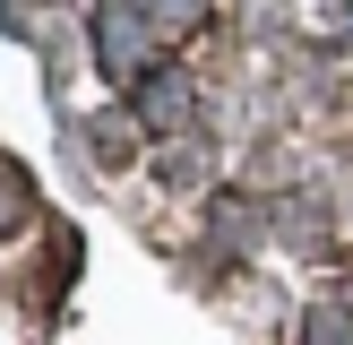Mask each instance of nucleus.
<instances>
[{
  "label": "nucleus",
  "instance_id": "nucleus-1",
  "mask_svg": "<svg viewBox=\"0 0 353 345\" xmlns=\"http://www.w3.org/2000/svg\"><path fill=\"white\" fill-rule=\"evenodd\" d=\"M138 121H147V130H181V121H190V86H181V69H172V61L138 86Z\"/></svg>",
  "mask_w": 353,
  "mask_h": 345
},
{
  "label": "nucleus",
  "instance_id": "nucleus-2",
  "mask_svg": "<svg viewBox=\"0 0 353 345\" xmlns=\"http://www.w3.org/2000/svg\"><path fill=\"white\" fill-rule=\"evenodd\" d=\"M302 345H353V310H310V319H302Z\"/></svg>",
  "mask_w": 353,
  "mask_h": 345
},
{
  "label": "nucleus",
  "instance_id": "nucleus-3",
  "mask_svg": "<svg viewBox=\"0 0 353 345\" xmlns=\"http://www.w3.org/2000/svg\"><path fill=\"white\" fill-rule=\"evenodd\" d=\"M327 34H353V9H345V17H327Z\"/></svg>",
  "mask_w": 353,
  "mask_h": 345
}]
</instances>
